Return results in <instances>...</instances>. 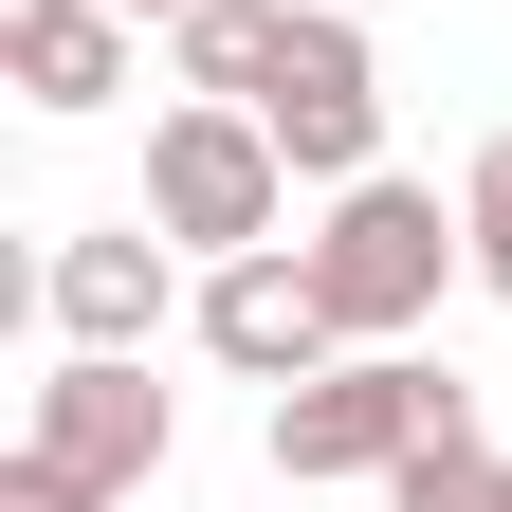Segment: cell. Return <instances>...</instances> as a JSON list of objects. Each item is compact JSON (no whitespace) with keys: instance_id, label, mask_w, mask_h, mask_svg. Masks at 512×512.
<instances>
[{"instance_id":"obj_1","label":"cell","mask_w":512,"mask_h":512,"mask_svg":"<svg viewBox=\"0 0 512 512\" xmlns=\"http://www.w3.org/2000/svg\"><path fill=\"white\" fill-rule=\"evenodd\" d=\"M421 439H476V384L421 366V348H330L311 384H275V476L293 494H348V476L384 494Z\"/></svg>"},{"instance_id":"obj_2","label":"cell","mask_w":512,"mask_h":512,"mask_svg":"<svg viewBox=\"0 0 512 512\" xmlns=\"http://www.w3.org/2000/svg\"><path fill=\"white\" fill-rule=\"evenodd\" d=\"M311 275H330V311H348V348H403L421 311H439V275H476V238L439 220V183H330V238H311Z\"/></svg>"},{"instance_id":"obj_3","label":"cell","mask_w":512,"mask_h":512,"mask_svg":"<svg viewBox=\"0 0 512 512\" xmlns=\"http://www.w3.org/2000/svg\"><path fill=\"white\" fill-rule=\"evenodd\" d=\"M147 220H165L183 256H256V238L293 220V147H275L238 92H183V110L147 128Z\"/></svg>"},{"instance_id":"obj_4","label":"cell","mask_w":512,"mask_h":512,"mask_svg":"<svg viewBox=\"0 0 512 512\" xmlns=\"http://www.w3.org/2000/svg\"><path fill=\"white\" fill-rule=\"evenodd\" d=\"M238 110L293 147V183H366V165H384V74H366V19H348V0H293L275 74H256Z\"/></svg>"},{"instance_id":"obj_5","label":"cell","mask_w":512,"mask_h":512,"mask_svg":"<svg viewBox=\"0 0 512 512\" xmlns=\"http://www.w3.org/2000/svg\"><path fill=\"white\" fill-rule=\"evenodd\" d=\"M202 348H220L238 384H311V366L348 348V311H330V275H311V238L202 256Z\"/></svg>"},{"instance_id":"obj_6","label":"cell","mask_w":512,"mask_h":512,"mask_svg":"<svg viewBox=\"0 0 512 512\" xmlns=\"http://www.w3.org/2000/svg\"><path fill=\"white\" fill-rule=\"evenodd\" d=\"M19 439H37V458H74L92 494H147L183 421H165L147 348H55V384H37V421H19Z\"/></svg>"},{"instance_id":"obj_7","label":"cell","mask_w":512,"mask_h":512,"mask_svg":"<svg viewBox=\"0 0 512 512\" xmlns=\"http://www.w3.org/2000/svg\"><path fill=\"white\" fill-rule=\"evenodd\" d=\"M37 311H55V348H147V330H165V220L55 238V256H37Z\"/></svg>"},{"instance_id":"obj_8","label":"cell","mask_w":512,"mask_h":512,"mask_svg":"<svg viewBox=\"0 0 512 512\" xmlns=\"http://www.w3.org/2000/svg\"><path fill=\"white\" fill-rule=\"evenodd\" d=\"M128 37L147 19H110V0H0V55H19L37 110H110L128 92Z\"/></svg>"},{"instance_id":"obj_9","label":"cell","mask_w":512,"mask_h":512,"mask_svg":"<svg viewBox=\"0 0 512 512\" xmlns=\"http://www.w3.org/2000/svg\"><path fill=\"white\" fill-rule=\"evenodd\" d=\"M275 37H293V0H202V19H165L183 92H256V74H275Z\"/></svg>"},{"instance_id":"obj_10","label":"cell","mask_w":512,"mask_h":512,"mask_svg":"<svg viewBox=\"0 0 512 512\" xmlns=\"http://www.w3.org/2000/svg\"><path fill=\"white\" fill-rule=\"evenodd\" d=\"M384 512H512V458L494 439H421V458L384 476Z\"/></svg>"},{"instance_id":"obj_11","label":"cell","mask_w":512,"mask_h":512,"mask_svg":"<svg viewBox=\"0 0 512 512\" xmlns=\"http://www.w3.org/2000/svg\"><path fill=\"white\" fill-rule=\"evenodd\" d=\"M458 238H476V293L512 311V128L476 147V183H458Z\"/></svg>"},{"instance_id":"obj_12","label":"cell","mask_w":512,"mask_h":512,"mask_svg":"<svg viewBox=\"0 0 512 512\" xmlns=\"http://www.w3.org/2000/svg\"><path fill=\"white\" fill-rule=\"evenodd\" d=\"M0 512H110L74 458H37V439H19V458H0Z\"/></svg>"},{"instance_id":"obj_13","label":"cell","mask_w":512,"mask_h":512,"mask_svg":"<svg viewBox=\"0 0 512 512\" xmlns=\"http://www.w3.org/2000/svg\"><path fill=\"white\" fill-rule=\"evenodd\" d=\"M110 19H202V0H110Z\"/></svg>"},{"instance_id":"obj_14","label":"cell","mask_w":512,"mask_h":512,"mask_svg":"<svg viewBox=\"0 0 512 512\" xmlns=\"http://www.w3.org/2000/svg\"><path fill=\"white\" fill-rule=\"evenodd\" d=\"M348 19H384V0H348Z\"/></svg>"}]
</instances>
